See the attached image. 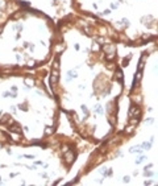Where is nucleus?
<instances>
[{"mask_svg":"<svg viewBox=\"0 0 158 186\" xmlns=\"http://www.w3.org/2000/svg\"><path fill=\"white\" fill-rule=\"evenodd\" d=\"M130 116L133 118V119H136V122H137L138 119H140V116H141V110H140L137 106L132 107V108H130Z\"/></svg>","mask_w":158,"mask_h":186,"instance_id":"obj_1","label":"nucleus"}]
</instances>
